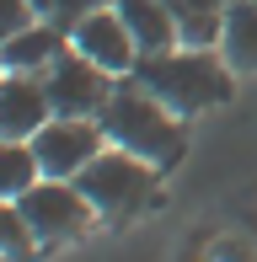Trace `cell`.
I'll use <instances>...</instances> for the list:
<instances>
[{"label": "cell", "instance_id": "2e32d148", "mask_svg": "<svg viewBox=\"0 0 257 262\" xmlns=\"http://www.w3.org/2000/svg\"><path fill=\"white\" fill-rule=\"evenodd\" d=\"M0 80H6V64H0Z\"/></svg>", "mask_w": 257, "mask_h": 262}, {"label": "cell", "instance_id": "5bb4252c", "mask_svg": "<svg viewBox=\"0 0 257 262\" xmlns=\"http://www.w3.org/2000/svg\"><path fill=\"white\" fill-rule=\"evenodd\" d=\"M113 0H32V11H38L43 21H54V27L75 32L86 16H97V11H108Z\"/></svg>", "mask_w": 257, "mask_h": 262}, {"label": "cell", "instance_id": "4fadbf2b", "mask_svg": "<svg viewBox=\"0 0 257 262\" xmlns=\"http://www.w3.org/2000/svg\"><path fill=\"white\" fill-rule=\"evenodd\" d=\"M32 241H38V235H32V225L22 220V209L0 198V257H11V262L32 257Z\"/></svg>", "mask_w": 257, "mask_h": 262}, {"label": "cell", "instance_id": "9a60e30c", "mask_svg": "<svg viewBox=\"0 0 257 262\" xmlns=\"http://www.w3.org/2000/svg\"><path fill=\"white\" fill-rule=\"evenodd\" d=\"M32 16H38V11H32V0H0V43L16 38L22 27H32Z\"/></svg>", "mask_w": 257, "mask_h": 262}, {"label": "cell", "instance_id": "7c38bea8", "mask_svg": "<svg viewBox=\"0 0 257 262\" xmlns=\"http://www.w3.org/2000/svg\"><path fill=\"white\" fill-rule=\"evenodd\" d=\"M38 177H43V166H38L27 139H0V198L6 204H16Z\"/></svg>", "mask_w": 257, "mask_h": 262}, {"label": "cell", "instance_id": "ba28073f", "mask_svg": "<svg viewBox=\"0 0 257 262\" xmlns=\"http://www.w3.org/2000/svg\"><path fill=\"white\" fill-rule=\"evenodd\" d=\"M54 118V102L43 91V75H11L0 80V139H32Z\"/></svg>", "mask_w": 257, "mask_h": 262}, {"label": "cell", "instance_id": "7a4b0ae2", "mask_svg": "<svg viewBox=\"0 0 257 262\" xmlns=\"http://www.w3.org/2000/svg\"><path fill=\"white\" fill-rule=\"evenodd\" d=\"M134 80L156 102H166L172 113H204L230 97V64L215 59L209 49H166L145 54L134 64Z\"/></svg>", "mask_w": 257, "mask_h": 262}, {"label": "cell", "instance_id": "5b68a950", "mask_svg": "<svg viewBox=\"0 0 257 262\" xmlns=\"http://www.w3.org/2000/svg\"><path fill=\"white\" fill-rule=\"evenodd\" d=\"M102 139H108V134H102L97 118H59V113H54L49 123L27 139V145H32V156H38L43 177L75 182V177L102 156Z\"/></svg>", "mask_w": 257, "mask_h": 262}, {"label": "cell", "instance_id": "3957f363", "mask_svg": "<svg viewBox=\"0 0 257 262\" xmlns=\"http://www.w3.org/2000/svg\"><path fill=\"white\" fill-rule=\"evenodd\" d=\"M75 187L91 198V209H97L102 220H128V214H139L156 198V166L113 145L75 177Z\"/></svg>", "mask_w": 257, "mask_h": 262}, {"label": "cell", "instance_id": "30bf717a", "mask_svg": "<svg viewBox=\"0 0 257 262\" xmlns=\"http://www.w3.org/2000/svg\"><path fill=\"white\" fill-rule=\"evenodd\" d=\"M113 6H118L123 27L134 32L139 59H145V54H166V49L182 43V27H177V16H172L166 0H113Z\"/></svg>", "mask_w": 257, "mask_h": 262}, {"label": "cell", "instance_id": "52a82bcc", "mask_svg": "<svg viewBox=\"0 0 257 262\" xmlns=\"http://www.w3.org/2000/svg\"><path fill=\"white\" fill-rule=\"evenodd\" d=\"M70 49L86 54L91 64H102L108 75H134V64H139V43H134V32L123 27L118 6H108V11H97V16H86L75 32H70Z\"/></svg>", "mask_w": 257, "mask_h": 262}, {"label": "cell", "instance_id": "6da1fadb", "mask_svg": "<svg viewBox=\"0 0 257 262\" xmlns=\"http://www.w3.org/2000/svg\"><path fill=\"white\" fill-rule=\"evenodd\" d=\"M97 123H102V134H108L118 150H128V156H139V161H150L156 171H172V166L182 161V150H188L182 123L172 118V107L156 102L134 75L113 86V97H108V107H102Z\"/></svg>", "mask_w": 257, "mask_h": 262}, {"label": "cell", "instance_id": "9c48e42d", "mask_svg": "<svg viewBox=\"0 0 257 262\" xmlns=\"http://www.w3.org/2000/svg\"><path fill=\"white\" fill-rule=\"evenodd\" d=\"M65 43H70L65 27H54V21H32V27H22L16 38L0 43V64H6L11 75H43V70L65 54Z\"/></svg>", "mask_w": 257, "mask_h": 262}, {"label": "cell", "instance_id": "277c9868", "mask_svg": "<svg viewBox=\"0 0 257 262\" xmlns=\"http://www.w3.org/2000/svg\"><path fill=\"white\" fill-rule=\"evenodd\" d=\"M16 209H22V220L32 225L38 241H75V235H86L91 220H97L91 198L80 193L75 182H59V177H38V182L16 198Z\"/></svg>", "mask_w": 257, "mask_h": 262}, {"label": "cell", "instance_id": "8992f818", "mask_svg": "<svg viewBox=\"0 0 257 262\" xmlns=\"http://www.w3.org/2000/svg\"><path fill=\"white\" fill-rule=\"evenodd\" d=\"M43 91H49V102H54L59 118H102V107L113 97V75L102 64H91L86 54L65 49L43 70Z\"/></svg>", "mask_w": 257, "mask_h": 262}, {"label": "cell", "instance_id": "8fae6325", "mask_svg": "<svg viewBox=\"0 0 257 262\" xmlns=\"http://www.w3.org/2000/svg\"><path fill=\"white\" fill-rule=\"evenodd\" d=\"M225 64L241 75H257V0H225V27H220Z\"/></svg>", "mask_w": 257, "mask_h": 262}]
</instances>
